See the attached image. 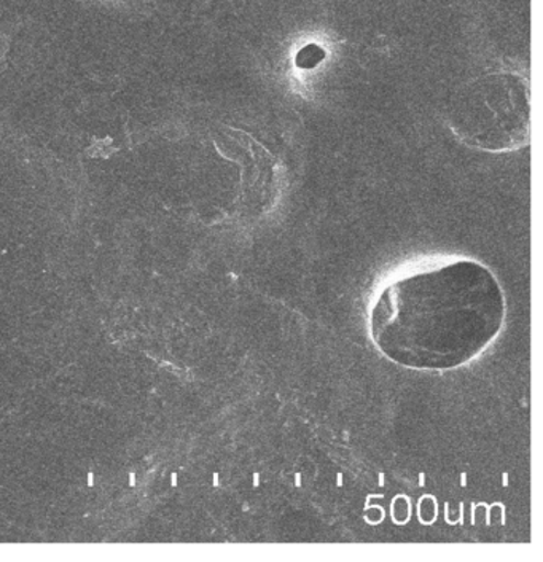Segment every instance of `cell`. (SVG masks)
I'll use <instances>...</instances> for the list:
<instances>
[{
  "label": "cell",
  "mask_w": 543,
  "mask_h": 562,
  "mask_svg": "<svg viewBox=\"0 0 543 562\" xmlns=\"http://www.w3.org/2000/svg\"><path fill=\"white\" fill-rule=\"evenodd\" d=\"M506 316V293L493 271L454 258L381 290L370 310V337L397 366L456 370L489 348Z\"/></svg>",
  "instance_id": "1"
},
{
  "label": "cell",
  "mask_w": 543,
  "mask_h": 562,
  "mask_svg": "<svg viewBox=\"0 0 543 562\" xmlns=\"http://www.w3.org/2000/svg\"><path fill=\"white\" fill-rule=\"evenodd\" d=\"M324 59H326L324 48H320L319 45L309 44L296 53L295 63L302 69H313V67L323 63Z\"/></svg>",
  "instance_id": "2"
}]
</instances>
